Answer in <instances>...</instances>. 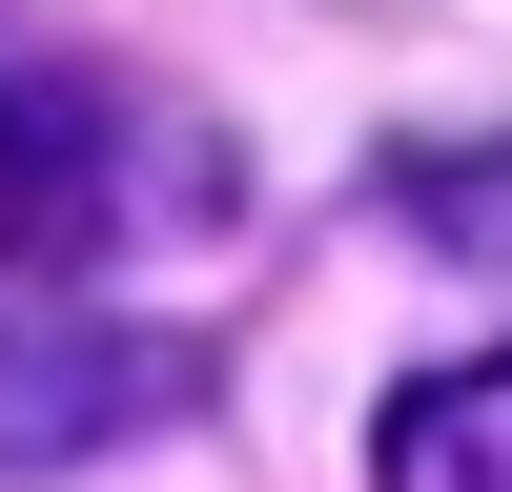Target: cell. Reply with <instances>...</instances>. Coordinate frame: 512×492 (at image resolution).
Returning <instances> with one entry per match:
<instances>
[{
	"label": "cell",
	"instance_id": "6da1fadb",
	"mask_svg": "<svg viewBox=\"0 0 512 492\" xmlns=\"http://www.w3.org/2000/svg\"><path fill=\"white\" fill-rule=\"evenodd\" d=\"M164 390H185V349H144V328H103V308L0 287V492L62 472V451H103V431H144Z\"/></svg>",
	"mask_w": 512,
	"mask_h": 492
},
{
	"label": "cell",
	"instance_id": "7a4b0ae2",
	"mask_svg": "<svg viewBox=\"0 0 512 492\" xmlns=\"http://www.w3.org/2000/svg\"><path fill=\"white\" fill-rule=\"evenodd\" d=\"M123 144H144V103H103V82H21V41H0V246H21V267L123 246Z\"/></svg>",
	"mask_w": 512,
	"mask_h": 492
},
{
	"label": "cell",
	"instance_id": "3957f363",
	"mask_svg": "<svg viewBox=\"0 0 512 492\" xmlns=\"http://www.w3.org/2000/svg\"><path fill=\"white\" fill-rule=\"evenodd\" d=\"M369 492H512V349H451L369 410Z\"/></svg>",
	"mask_w": 512,
	"mask_h": 492
},
{
	"label": "cell",
	"instance_id": "277c9868",
	"mask_svg": "<svg viewBox=\"0 0 512 492\" xmlns=\"http://www.w3.org/2000/svg\"><path fill=\"white\" fill-rule=\"evenodd\" d=\"M431 226H472V246H512V164H472V185L431 164Z\"/></svg>",
	"mask_w": 512,
	"mask_h": 492
}]
</instances>
